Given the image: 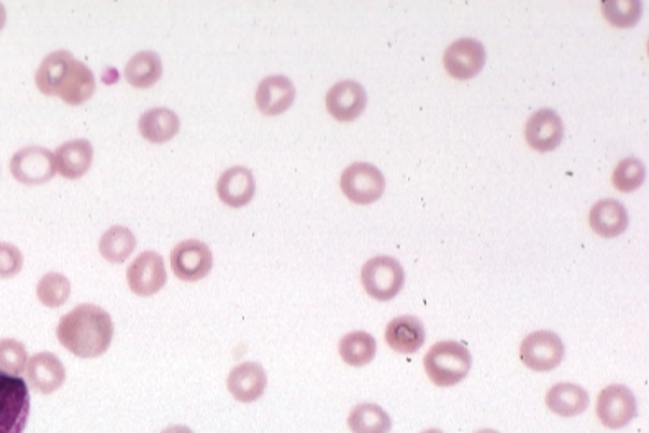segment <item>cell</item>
Masks as SVG:
<instances>
[{"instance_id": "23", "label": "cell", "mask_w": 649, "mask_h": 433, "mask_svg": "<svg viewBox=\"0 0 649 433\" xmlns=\"http://www.w3.org/2000/svg\"><path fill=\"white\" fill-rule=\"evenodd\" d=\"M589 394L586 389L572 383H559L546 394V404L551 412L561 417H576L589 407Z\"/></svg>"}, {"instance_id": "11", "label": "cell", "mask_w": 649, "mask_h": 433, "mask_svg": "<svg viewBox=\"0 0 649 433\" xmlns=\"http://www.w3.org/2000/svg\"><path fill=\"white\" fill-rule=\"evenodd\" d=\"M168 274L163 256L156 251H143L127 271L128 288L140 297L158 294L166 286Z\"/></svg>"}, {"instance_id": "13", "label": "cell", "mask_w": 649, "mask_h": 433, "mask_svg": "<svg viewBox=\"0 0 649 433\" xmlns=\"http://www.w3.org/2000/svg\"><path fill=\"white\" fill-rule=\"evenodd\" d=\"M368 105V94L364 87L356 81H341L328 91L327 109L328 114L338 122H353L363 114Z\"/></svg>"}, {"instance_id": "32", "label": "cell", "mask_w": 649, "mask_h": 433, "mask_svg": "<svg viewBox=\"0 0 649 433\" xmlns=\"http://www.w3.org/2000/svg\"><path fill=\"white\" fill-rule=\"evenodd\" d=\"M23 255L12 243L0 242V278H14L22 271Z\"/></svg>"}, {"instance_id": "9", "label": "cell", "mask_w": 649, "mask_h": 433, "mask_svg": "<svg viewBox=\"0 0 649 433\" xmlns=\"http://www.w3.org/2000/svg\"><path fill=\"white\" fill-rule=\"evenodd\" d=\"M214 266V255L200 240H184L171 253V268L177 278L186 283H196L209 276Z\"/></svg>"}, {"instance_id": "12", "label": "cell", "mask_w": 649, "mask_h": 433, "mask_svg": "<svg viewBox=\"0 0 649 433\" xmlns=\"http://www.w3.org/2000/svg\"><path fill=\"white\" fill-rule=\"evenodd\" d=\"M451 78L468 81L481 73L486 64V48L474 38H461L448 46L443 56Z\"/></svg>"}, {"instance_id": "14", "label": "cell", "mask_w": 649, "mask_h": 433, "mask_svg": "<svg viewBox=\"0 0 649 433\" xmlns=\"http://www.w3.org/2000/svg\"><path fill=\"white\" fill-rule=\"evenodd\" d=\"M525 138L533 150L548 153L561 145L564 138V124L554 110H538L525 125Z\"/></svg>"}, {"instance_id": "25", "label": "cell", "mask_w": 649, "mask_h": 433, "mask_svg": "<svg viewBox=\"0 0 649 433\" xmlns=\"http://www.w3.org/2000/svg\"><path fill=\"white\" fill-rule=\"evenodd\" d=\"M137 248V238L132 230L123 225H114L100 237L99 251L104 260L114 265H120L132 256Z\"/></svg>"}, {"instance_id": "24", "label": "cell", "mask_w": 649, "mask_h": 433, "mask_svg": "<svg viewBox=\"0 0 649 433\" xmlns=\"http://www.w3.org/2000/svg\"><path fill=\"white\" fill-rule=\"evenodd\" d=\"M163 74V61L156 51H140L125 66V78L137 89L155 86Z\"/></svg>"}, {"instance_id": "35", "label": "cell", "mask_w": 649, "mask_h": 433, "mask_svg": "<svg viewBox=\"0 0 649 433\" xmlns=\"http://www.w3.org/2000/svg\"><path fill=\"white\" fill-rule=\"evenodd\" d=\"M476 433H499V432H497V430L486 429V430H479V432Z\"/></svg>"}, {"instance_id": "36", "label": "cell", "mask_w": 649, "mask_h": 433, "mask_svg": "<svg viewBox=\"0 0 649 433\" xmlns=\"http://www.w3.org/2000/svg\"><path fill=\"white\" fill-rule=\"evenodd\" d=\"M422 433H443V432H441V430L432 429V430H425V432Z\"/></svg>"}, {"instance_id": "8", "label": "cell", "mask_w": 649, "mask_h": 433, "mask_svg": "<svg viewBox=\"0 0 649 433\" xmlns=\"http://www.w3.org/2000/svg\"><path fill=\"white\" fill-rule=\"evenodd\" d=\"M523 365L533 371H551L564 360V343L550 330H538L528 335L520 347Z\"/></svg>"}, {"instance_id": "33", "label": "cell", "mask_w": 649, "mask_h": 433, "mask_svg": "<svg viewBox=\"0 0 649 433\" xmlns=\"http://www.w3.org/2000/svg\"><path fill=\"white\" fill-rule=\"evenodd\" d=\"M161 433H194L192 432L189 427H186V425H173V427H168V429H164L163 432Z\"/></svg>"}, {"instance_id": "10", "label": "cell", "mask_w": 649, "mask_h": 433, "mask_svg": "<svg viewBox=\"0 0 649 433\" xmlns=\"http://www.w3.org/2000/svg\"><path fill=\"white\" fill-rule=\"evenodd\" d=\"M638 414L635 394L623 384H612L600 392L597 415L607 429L627 427Z\"/></svg>"}, {"instance_id": "6", "label": "cell", "mask_w": 649, "mask_h": 433, "mask_svg": "<svg viewBox=\"0 0 649 433\" xmlns=\"http://www.w3.org/2000/svg\"><path fill=\"white\" fill-rule=\"evenodd\" d=\"M340 184L343 194L359 206H368L379 201L386 189L384 174L369 163H354L348 166L341 174Z\"/></svg>"}, {"instance_id": "27", "label": "cell", "mask_w": 649, "mask_h": 433, "mask_svg": "<svg viewBox=\"0 0 649 433\" xmlns=\"http://www.w3.org/2000/svg\"><path fill=\"white\" fill-rule=\"evenodd\" d=\"M348 425L353 433H389L392 419L377 404H359L351 411Z\"/></svg>"}, {"instance_id": "19", "label": "cell", "mask_w": 649, "mask_h": 433, "mask_svg": "<svg viewBox=\"0 0 649 433\" xmlns=\"http://www.w3.org/2000/svg\"><path fill=\"white\" fill-rule=\"evenodd\" d=\"M425 327L422 320L413 315H400L389 322L386 329V342L400 355L417 353L425 343Z\"/></svg>"}, {"instance_id": "18", "label": "cell", "mask_w": 649, "mask_h": 433, "mask_svg": "<svg viewBox=\"0 0 649 433\" xmlns=\"http://www.w3.org/2000/svg\"><path fill=\"white\" fill-rule=\"evenodd\" d=\"M295 101V87L286 76H268L256 89V105L259 112L268 117L281 115Z\"/></svg>"}, {"instance_id": "26", "label": "cell", "mask_w": 649, "mask_h": 433, "mask_svg": "<svg viewBox=\"0 0 649 433\" xmlns=\"http://www.w3.org/2000/svg\"><path fill=\"white\" fill-rule=\"evenodd\" d=\"M376 338L368 332H351L341 338L340 355L346 365L361 368L374 360L376 356Z\"/></svg>"}, {"instance_id": "20", "label": "cell", "mask_w": 649, "mask_h": 433, "mask_svg": "<svg viewBox=\"0 0 649 433\" xmlns=\"http://www.w3.org/2000/svg\"><path fill=\"white\" fill-rule=\"evenodd\" d=\"M92 160L94 148L84 138L63 143L55 151L56 171L66 179L82 178L91 168Z\"/></svg>"}, {"instance_id": "29", "label": "cell", "mask_w": 649, "mask_h": 433, "mask_svg": "<svg viewBox=\"0 0 649 433\" xmlns=\"http://www.w3.org/2000/svg\"><path fill=\"white\" fill-rule=\"evenodd\" d=\"M602 10L613 27L631 28L640 22L643 5L640 0H607L602 4Z\"/></svg>"}, {"instance_id": "17", "label": "cell", "mask_w": 649, "mask_h": 433, "mask_svg": "<svg viewBox=\"0 0 649 433\" xmlns=\"http://www.w3.org/2000/svg\"><path fill=\"white\" fill-rule=\"evenodd\" d=\"M217 194L232 209L248 206L256 194L255 176L243 166L227 169L218 179Z\"/></svg>"}, {"instance_id": "21", "label": "cell", "mask_w": 649, "mask_h": 433, "mask_svg": "<svg viewBox=\"0 0 649 433\" xmlns=\"http://www.w3.org/2000/svg\"><path fill=\"white\" fill-rule=\"evenodd\" d=\"M589 224L600 237H620L628 228L627 209L615 199H604L590 209Z\"/></svg>"}, {"instance_id": "7", "label": "cell", "mask_w": 649, "mask_h": 433, "mask_svg": "<svg viewBox=\"0 0 649 433\" xmlns=\"http://www.w3.org/2000/svg\"><path fill=\"white\" fill-rule=\"evenodd\" d=\"M10 171L19 183L27 184V186L48 183L58 173L55 153H51L43 146H25L12 156Z\"/></svg>"}, {"instance_id": "4", "label": "cell", "mask_w": 649, "mask_h": 433, "mask_svg": "<svg viewBox=\"0 0 649 433\" xmlns=\"http://www.w3.org/2000/svg\"><path fill=\"white\" fill-rule=\"evenodd\" d=\"M30 417V392L20 376L0 371V433H23Z\"/></svg>"}, {"instance_id": "15", "label": "cell", "mask_w": 649, "mask_h": 433, "mask_svg": "<svg viewBox=\"0 0 649 433\" xmlns=\"http://www.w3.org/2000/svg\"><path fill=\"white\" fill-rule=\"evenodd\" d=\"M268 386V374L255 361H246L235 366L227 378L228 392L236 401L251 404L263 396Z\"/></svg>"}, {"instance_id": "1", "label": "cell", "mask_w": 649, "mask_h": 433, "mask_svg": "<svg viewBox=\"0 0 649 433\" xmlns=\"http://www.w3.org/2000/svg\"><path fill=\"white\" fill-rule=\"evenodd\" d=\"M56 337L69 353L79 358H97L109 350L114 322L102 307L81 304L59 319Z\"/></svg>"}, {"instance_id": "34", "label": "cell", "mask_w": 649, "mask_h": 433, "mask_svg": "<svg viewBox=\"0 0 649 433\" xmlns=\"http://www.w3.org/2000/svg\"><path fill=\"white\" fill-rule=\"evenodd\" d=\"M5 22H7V10L0 4V30L5 27Z\"/></svg>"}, {"instance_id": "2", "label": "cell", "mask_w": 649, "mask_h": 433, "mask_svg": "<svg viewBox=\"0 0 649 433\" xmlns=\"http://www.w3.org/2000/svg\"><path fill=\"white\" fill-rule=\"evenodd\" d=\"M37 87L45 96H58L69 105H81L96 92V76L91 68L66 50L53 51L41 61Z\"/></svg>"}, {"instance_id": "3", "label": "cell", "mask_w": 649, "mask_h": 433, "mask_svg": "<svg viewBox=\"0 0 649 433\" xmlns=\"http://www.w3.org/2000/svg\"><path fill=\"white\" fill-rule=\"evenodd\" d=\"M423 366L428 378L440 388H450L461 383L472 366V356L468 348L454 340L433 345L425 355Z\"/></svg>"}, {"instance_id": "16", "label": "cell", "mask_w": 649, "mask_h": 433, "mask_svg": "<svg viewBox=\"0 0 649 433\" xmlns=\"http://www.w3.org/2000/svg\"><path fill=\"white\" fill-rule=\"evenodd\" d=\"M25 376L33 389L41 394H53L66 381V370L63 361L55 353L41 351L33 355L25 368Z\"/></svg>"}, {"instance_id": "31", "label": "cell", "mask_w": 649, "mask_h": 433, "mask_svg": "<svg viewBox=\"0 0 649 433\" xmlns=\"http://www.w3.org/2000/svg\"><path fill=\"white\" fill-rule=\"evenodd\" d=\"M28 363L27 348L23 343L14 338L0 340V371L20 376L25 371Z\"/></svg>"}, {"instance_id": "28", "label": "cell", "mask_w": 649, "mask_h": 433, "mask_svg": "<svg viewBox=\"0 0 649 433\" xmlns=\"http://www.w3.org/2000/svg\"><path fill=\"white\" fill-rule=\"evenodd\" d=\"M71 296V281L61 273H46L38 281V301L50 309H58L68 302Z\"/></svg>"}, {"instance_id": "5", "label": "cell", "mask_w": 649, "mask_h": 433, "mask_svg": "<svg viewBox=\"0 0 649 433\" xmlns=\"http://www.w3.org/2000/svg\"><path fill=\"white\" fill-rule=\"evenodd\" d=\"M361 281L369 296L387 302L404 288L405 271L392 256H376L363 266Z\"/></svg>"}, {"instance_id": "22", "label": "cell", "mask_w": 649, "mask_h": 433, "mask_svg": "<svg viewBox=\"0 0 649 433\" xmlns=\"http://www.w3.org/2000/svg\"><path fill=\"white\" fill-rule=\"evenodd\" d=\"M179 128H181V120L176 112L164 107L146 110L138 122L141 137L156 145L173 140L179 133Z\"/></svg>"}, {"instance_id": "30", "label": "cell", "mask_w": 649, "mask_h": 433, "mask_svg": "<svg viewBox=\"0 0 649 433\" xmlns=\"http://www.w3.org/2000/svg\"><path fill=\"white\" fill-rule=\"evenodd\" d=\"M646 178V168L638 158H625L618 163L613 171V186L618 191L633 192L643 186Z\"/></svg>"}]
</instances>
